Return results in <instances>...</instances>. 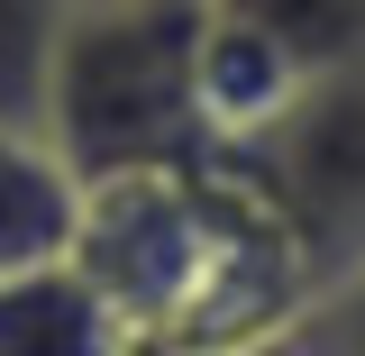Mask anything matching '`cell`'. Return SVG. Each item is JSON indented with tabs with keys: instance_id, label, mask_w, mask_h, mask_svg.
Masks as SVG:
<instances>
[{
	"instance_id": "4",
	"label": "cell",
	"mask_w": 365,
	"mask_h": 356,
	"mask_svg": "<svg viewBox=\"0 0 365 356\" xmlns=\"http://www.w3.org/2000/svg\"><path fill=\"white\" fill-rule=\"evenodd\" d=\"M73 220H83V183L46 156V137L0 128V274L64 256Z\"/></svg>"
},
{
	"instance_id": "3",
	"label": "cell",
	"mask_w": 365,
	"mask_h": 356,
	"mask_svg": "<svg viewBox=\"0 0 365 356\" xmlns=\"http://www.w3.org/2000/svg\"><path fill=\"white\" fill-rule=\"evenodd\" d=\"M302 91H311L302 64L256 19H237V9L210 0V28H201V128H210V146H256Z\"/></svg>"
},
{
	"instance_id": "5",
	"label": "cell",
	"mask_w": 365,
	"mask_h": 356,
	"mask_svg": "<svg viewBox=\"0 0 365 356\" xmlns=\"http://www.w3.org/2000/svg\"><path fill=\"white\" fill-rule=\"evenodd\" d=\"M220 9L256 19L302 64V83H329V73H356L365 64V0H220Z\"/></svg>"
},
{
	"instance_id": "1",
	"label": "cell",
	"mask_w": 365,
	"mask_h": 356,
	"mask_svg": "<svg viewBox=\"0 0 365 356\" xmlns=\"http://www.w3.org/2000/svg\"><path fill=\"white\" fill-rule=\"evenodd\" d=\"M201 28H210V0H73L64 9L37 137L83 192L210 156Z\"/></svg>"
},
{
	"instance_id": "7",
	"label": "cell",
	"mask_w": 365,
	"mask_h": 356,
	"mask_svg": "<svg viewBox=\"0 0 365 356\" xmlns=\"http://www.w3.org/2000/svg\"><path fill=\"white\" fill-rule=\"evenodd\" d=\"M292 356H365V265L311 293V311L292 320Z\"/></svg>"
},
{
	"instance_id": "6",
	"label": "cell",
	"mask_w": 365,
	"mask_h": 356,
	"mask_svg": "<svg viewBox=\"0 0 365 356\" xmlns=\"http://www.w3.org/2000/svg\"><path fill=\"white\" fill-rule=\"evenodd\" d=\"M73 0H0V128H46V73Z\"/></svg>"
},
{
	"instance_id": "2",
	"label": "cell",
	"mask_w": 365,
	"mask_h": 356,
	"mask_svg": "<svg viewBox=\"0 0 365 356\" xmlns=\"http://www.w3.org/2000/svg\"><path fill=\"white\" fill-rule=\"evenodd\" d=\"M0 356H137V329L73 256L0 274Z\"/></svg>"
},
{
	"instance_id": "8",
	"label": "cell",
	"mask_w": 365,
	"mask_h": 356,
	"mask_svg": "<svg viewBox=\"0 0 365 356\" xmlns=\"http://www.w3.org/2000/svg\"><path fill=\"white\" fill-rule=\"evenodd\" d=\"M137 356H182V347H137ZM237 356H292V338H274V347H237Z\"/></svg>"
}]
</instances>
